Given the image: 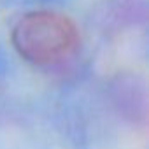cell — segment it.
Returning a JSON list of instances; mask_svg holds the SVG:
<instances>
[{
    "label": "cell",
    "mask_w": 149,
    "mask_h": 149,
    "mask_svg": "<svg viewBox=\"0 0 149 149\" xmlns=\"http://www.w3.org/2000/svg\"><path fill=\"white\" fill-rule=\"evenodd\" d=\"M81 42L77 25L54 9L25 13L11 28L14 51L28 63L53 67L76 54Z\"/></svg>",
    "instance_id": "1"
}]
</instances>
